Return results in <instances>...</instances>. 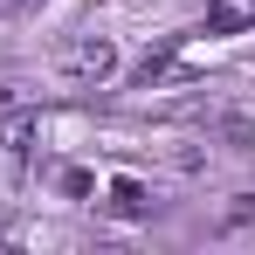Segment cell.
<instances>
[{"instance_id":"obj_1","label":"cell","mask_w":255,"mask_h":255,"mask_svg":"<svg viewBox=\"0 0 255 255\" xmlns=\"http://www.w3.org/2000/svg\"><path fill=\"white\" fill-rule=\"evenodd\" d=\"M62 76H76V83H104V76H118V42L111 35H83V42L62 48Z\"/></svg>"},{"instance_id":"obj_2","label":"cell","mask_w":255,"mask_h":255,"mask_svg":"<svg viewBox=\"0 0 255 255\" xmlns=\"http://www.w3.org/2000/svg\"><path fill=\"white\" fill-rule=\"evenodd\" d=\"M7 7H35V0H7Z\"/></svg>"}]
</instances>
